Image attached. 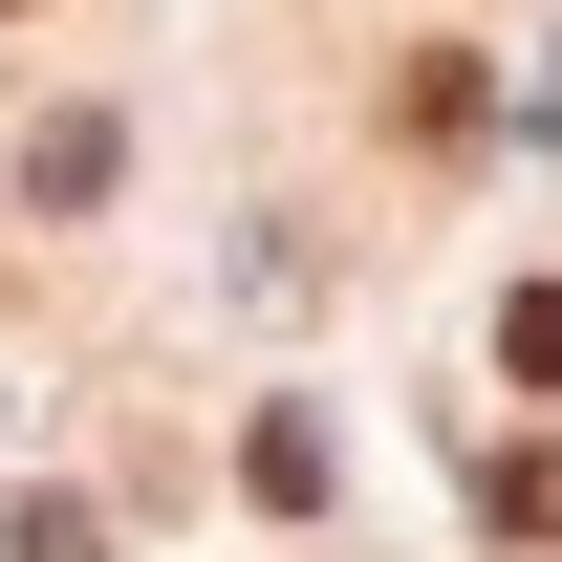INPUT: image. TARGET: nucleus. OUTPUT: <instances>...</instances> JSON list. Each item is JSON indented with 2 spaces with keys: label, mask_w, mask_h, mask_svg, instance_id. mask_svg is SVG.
I'll return each instance as SVG.
<instances>
[{
  "label": "nucleus",
  "mask_w": 562,
  "mask_h": 562,
  "mask_svg": "<svg viewBox=\"0 0 562 562\" xmlns=\"http://www.w3.org/2000/svg\"><path fill=\"white\" fill-rule=\"evenodd\" d=\"M476 519L497 541H562V454H476Z\"/></svg>",
  "instance_id": "f03ea898"
},
{
  "label": "nucleus",
  "mask_w": 562,
  "mask_h": 562,
  "mask_svg": "<svg viewBox=\"0 0 562 562\" xmlns=\"http://www.w3.org/2000/svg\"><path fill=\"white\" fill-rule=\"evenodd\" d=\"M109 173H131V131H109V109H44V131H22V195H44V216H87Z\"/></svg>",
  "instance_id": "f257e3e1"
},
{
  "label": "nucleus",
  "mask_w": 562,
  "mask_h": 562,
  "mask_svg": "<svg viewBox=\"0 0 562 562\" xmlns=\"http://www.w3.org/2000/svg\"><path fill=\"white\" fill-rule=\"evenodd\" d=\"M497 368H519V390H562V281H519V303H497Z\"/></svg>",
  "instance_id": "7ed1b4c3"
},
{
  "label": "nucleus",
  "mask_w": 562,
  "mask_h": 562,
  "mask_svg": "<svg viewBox=\"0 0 562 562\" xmlns=\"http://www.w3.org/2000/svg\"><path fill=\"white\" fill-rule=\"evenodd\" d=\"M22 562H109V519L87 497H22Z\"/></svg>",
  "instance_id": "20e7f679"
}]
</instances>
